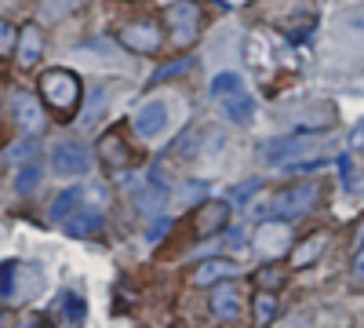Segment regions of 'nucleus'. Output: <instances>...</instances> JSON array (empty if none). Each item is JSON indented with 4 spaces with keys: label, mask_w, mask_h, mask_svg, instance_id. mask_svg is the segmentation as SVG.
<instances>
[{
    "label": "nucleus",
    "mask_w": 364,
    "mask_h": 328,
    "mask_svg": "<svg viewBox=\"0 0 364 328\" xmlns=\"http://www.w3.org/2000/svg\"><path fill=\"white\" fill-rule=\"evenodd\" d=\"M168 230V219H161V223H154V226H149V241H157V237Z\"/></svg>",
    "instance_id": "obj_35"
},
{
    "label": "nucleus",
    "mask_w": 364,
    "mask_h": 328,
    "mask_svg": "<svg viewBox=\"0 0 364 328\" xmlns=\"http://www.w3.org/2000/svg\"><path fill=\"white\" fill-rule=\"evenodd\" d=\"M211 314L223 317V321H237V314H240V295H237V288H233L230 277H226L223 285L211 288Z\"/></svg>",
    "instance_id": "obj_15"
},
{
    "label": "nucleus",
    "mask_w": 364,
    "mask_h": 328,
    "mask_svg": "<svg viewBox=\"0 0 364 328\" xmlns=\"http://www.w3.org/2000/svg\"><path fill=\"white\" fill-rule=\"evenodd\" d=\"M15 51H18V66H26V70L37 66L41 55H44V33H41V26H22Z\"/></svg>",
    "instance_id": "obj_13"
},
{
    "label": "nucleus",
    "mask_w": 364,
    "mask_h": 328,
    "mask_svg": "<svg viewBox=\"0 0 364 328\" xmlns=\"http://www.w3.org/2000/svg\"><path fill=\"white\" fill-rule=\"evenodd\" d=\"M252 317H255V324H269L273 317H277V295H273L269 288H262V292L255 295V303H252Z\"/></svg>",
    "instance_id": "obj_23"
},
{
    "label": "nucleus",
    "mask_w": 364,
    "mask_h": 328,
    "mask_svg": "<svg viewBox=\"0 0 364 328\" xmlns=\"http://www.w3.org/2000/svg\"><path fill=\"white\" fill-rule=\"evenodd\" d=\"M226 277H237V266L230 259H204L193 270V285H215V281H226Z\"/></svg>",
    "instance_id": "obj_18"
},
{
    "label": "nucleus",
    "mask_w": 364,
    "mask_h": 328,
    "mask_svg": "<svg viewBox=\"0 0 364 328\" xmlns=\"http://www.w3.org/2000/svg\"><path fill=\"white\" fill-rule=\"evenodd\" d=\"M200 139H204V128L200 125H186L182 128V135L171 142V157H197L200 154Z\"/></svg>",
    "instance_id": "obj_21"
},
{
    "label": "nucleus",
    "mask_w": 364,
    "mask_h": 328,
    "mask_svg": "<svg viewBox=\"0 0 364 328\" xmlns=\"http://www.w3.org/2000/svg\"><path fill=\"white\" fill-rule=\"evenodd\" d=\"M237 88H240V77H237V73H219L215 80H211V95L226 99L230 92H237Z\"/></svg>",
    "instance_id": "obj_28"
},
{
    "label": "nucleus",
    "mask_w": 364,
    "mask_h": 328,
    "mask_svg": "<svg viewBox=\"0 0 364 328\" xmlns=\"http://www.w3.org/2000/svg\"><path fill=\"white\" fill-rule=\"evenodd\" d=\"M164 29L175 48H193L200 37V4L197 0H171L164 8Z\"/></svg>",
    "instance_id": "obj_5"
},
{
    "label": "nucleus",
    "mask_w": 364,
    "mask_h": 328,
    "mask_svg": "<svg viewBox=\"0 0 364 328\" xmlns=\"http://www.w3.org/2000/svg\"><path fill=\"white\" fill-rule=\"evenodd\" d=\"M255 190H259V183H255V179H252V183H245V186H240V190L233 194V204H245V201H248V197H252Z\"/></svg>",
    "instance_id": "obj_33"
},
{
    "label": "nucleus",
    "mask_w": 364,
    "mask_h": 328,
    "mask_svg": "<svg viewBox=\"0 0 364 328\" xmlns=\"http://www.w3.org/2000/svg\"><path fill=\"white\" fill-rule=\"evenodd\" d=\"M84 197H87V190H80V186H77V190H66V194H58L55 204H51V216H55V219H66L73 208H80Z\"/></svg>",
    "instance_id": "obj_25"
},
{
    "label": "nucleus",
    "mask_w": 364,
    "mask_h": 328,
    "mask_svg": "<svg viewBox=\"0 0 364 328\" xmlns=\"http://www.w3.org/2000/svg\"><path fill=\"white\" fill-rule=\"evenodd\" d=\"M245 58H248V66H252L259 77L277 66V51H273V41H269L266 33H252V37L245 41Z\"/></svg>",
    "instance_id": "obj_12"
},
{
    "label": "nucleus",
    "mask_w": 364,
    "mask_h": 328,
    "mask_svg": "<svg viewBox=\"0 0 364 328\" xmlns=\"http://www.w3.org/2000/svg\"><path fill=\"white\" fill-rule=\"evenodd\" d=\"M284 281V274H277V270H266V274H259V285H266V288H277Z\"/></svg>",
    "instance_id": "obj_34"
},
{
    "label": "nucleus",
    "mask_w": 364,
    "mask_h": 328,
    "mask_svg": "<svg viewBox=\"0 0 364 328\" xmlns=\"http://www.w3.org/2000/svg\"><path fill=\"white\" fill-rule=\"evenodd\" d=\"M58 310H63L66 321H84L87 317V300H80L77 292H63L58 295Z\"/></svg>",
    "instance_id": "obj_24"
},
{
    "label": "nucleus",
    "mask_w": 364,
    "mask_h": 328,
    "mask_svg": "<svg viewBox=\"0 0 364 328\" xmlns=\"http://www.w3.org/2000/svg\"><path fill=\"white\" fill-rule=\"evenodd\" d=\"M336 139H321V135H302V132H295V135H284V139H269V142H262L259 146V154H262V161L266 164H277V168H291L295 161H302V154H317L321 146H331Z\"/></svg>",
    "instance_id": "obj_3"
},
{
    "label": "nucleus",
    "mask_w": 364,
    "mask_h": 328,
    "mask_svg": "<svg viewBox=\"0 0 364 328\" xmlns=\"http://www.w3.org/2000/svg\"><path fill=\"white\" fill-rule=\"evenodd\" d=\"M106 106H109V88H106V84H91V92H87V110H84V117H80V125H84V128H95V125L102 121Z\"/></svg>",
    "instance_id": "obj_19"
},
{
    "label": "nucleus",
    "mask_w": 364,
    "mask_h": 328,
    "mask_svg": "<svg viewBox=\"0 0 364 328\" xmlns=\"http://www.w3.org/2000/svg\"><path fill=\"white\" fill-rule=\"evenodd\" d=\"M41 95H44V102L58 117H73V110H77V102L84 95V88H80L77 73H70V70H48L41 77Z\"/></svg>",
    "instance_id": "obj_4"
},
{
    "label": "nucleus",
    "mask_w": 364,
    "mask_h": 328,
    "mask_svg": "<svg viewBox=\"0 0 364 328\" xmlns=\"http://www.w3.org/2000/svg\"><path fill=\"white\" fill-rule=\"evenodd\" d=\"M37 183H41V168H37V161H33V157H29V164H22V171H18L15 190H18V194H29Z\"/></svg>",
    "instance_id": "obj_27"
},
{
    "label": "nucleus",
    "mask_w": 364,
    "mask_h": 328,
    "mask_svg": "<svg viewBox=\"0 0 364 328\" xmlns=\"http://www.w3.org/2000/svg\"><path fill=\"white\" fill-rule=\"evenodd\" d=\"M15 44H18V29H15L8 18H0V58L11 55V51H15Z\"/></svg>",
    "instance_id": "obj_29"
},
{
    "label": "nucleus",
    "mask_w": 364,
    "mask_h": 328,
    "mask_svg": "<svg viewBox=\"0 0 364 328\" xmlns=\"http://www.w3.org/2000/svg\"><path fill=\"white\" fill-rule=\"evenodd\" d=\"M41 292H44V274L37 266H26L18 259L0 263V303L18 307V303H29Z\"/></svg>",
    "instance_id": "obj_1"
},
{
    "label": "nucleus",
    "mask_w": 364,
    "mask_h": 328,
    "mask_svg": "<svg viewBox=\"0 0 364 328\" xmlns=\"http://www.w3.org/2000/svg\"><path fill=\"white\" fill-rule=\"evenodd\" d=\"M164 204V183H146L142 190H135V208L139 212H157V208Z\"/></svg>",
    "instance_id": "obj_22"
},
{
    "label": "nucleus",
    "mask_w": 364,
    "mask_h": 328,
    "mask_svg": "<svg viewBox=\"0 0 364 328\" xmlns=\"http://www.w3.org/2000/svg\"><path fill=\"white\" fill-rule=\"evenodd\" d=\"M226 223H230V204L226 201H200L197 216H193V230L200 237H211V233L226 230Z\"/></svg>",
    "instance_id": "obj_11"
},
{
    "label": "nucleus",
    "mask_w": 364,
    "mask_h": 328,
    "mask_svg": "<svg viewBox=\"0 0 364 328\" xmlns=\"http://www.w3.org/2000/svg\"><path fill=\"white\" fill-rule=\"evenodd\" d=\"M66 226L70 237H87V233H99L102 230V212L99 208H73L66 219H58Z\"/></svg>",
    "instance_id": "obj_14"
},
{
    "label": "nucleus",
    "mask_w": 364,
    "mask_h": 328,
    "mask_svg": "<svg viewBox=\"0 0 364 328\" xmlns=\"http://www.w3.org/2000/svg\"><path fill=\"white\" fill-rule=\"evenodd\" d=\"M328 245H331V233H328V230L306 233V237H302V241L291 248V270H306V266L321 263V255L328 252Z\"/></svg>",
    "instance_id": "obj_10"
},
{
    "label": "nucleus",
    "mask_w": 364,
    "mask_h": 328,
    "mask_svg": "<svg viewBox=\"0 0 364 328\" xmlns=\"http://www.w3.org/2000/svg\"><path fill=\"white\" fill-rule=\"evenodd\" d=\"M51 168H55V175H84L91 168L87 146H80V142H58L51 150Z\"/></svg>",
    "instance_id": "obj_9"
},
{
    "label": "nucleus",
    "mask_w": 364,
    "mask_h": 328,
    "mask_svg": "<svg viewBox=\"0 0 364 328\" xmlns=\"http://www.w3.org/2000/svg\"><path fill=\"white\" fill-rule=\"evenodd\" d=\"M255 248L262 259H277L284 252H291V226L288 219H262L259 233H255Z\"/></svg>",
    "instance_id": "obj_7"
},
{
    "label": "nucleus",
    "mask_w": 364,
    "mask_h": 328,
    "mask_svg": "<svg viewBox=\"0 0 364 328\" xmlns=\"http://www.w3.org/2000/svg\"><path fill=\"white\" fill-rule=\"evenodd\" d=\"M350 150H353V154H364V125H357V128L350 132Z\"/></svg>",
    "instance_id": "obj_32"
},
{
    "label": "nucleus",
    "mask_w": 364,
    "mask_h": 328,
    "mask_svg": "<svg viewBox=\"0 0 364 328\" xmlns=\"http://www.w3.org/2000/svg\"><path fill=\"white\" fill-rule=\"evenodd\" d=\"M317 197H321V190H317L314 183H291V186L277 190L266 204H259L255 216H259V219H288V223H291V219H299V216L314 212Z\"/></svg>",
    "instance_id": "obj_2"
},
{
    "label": "nucleus",
    "mask_w": 364,
    "mask_h": 328,
    "mask_svg": "<svg viewBox=\"0 0 364 328\" xmlns=\"http://www.w3.org/2000/svg\"><path fill=\"white\" fill-rule=\"evenodd\" d=\"M11 117H15V125L26 132V135H41L48 128V113H44V102L37 95H29V92H15L11 99Z\"/></svg>",
    "instance_id": "obj_8"
},
{
    "label": "nucleus",
    "mask_w": 364,
    "mask_h": 328,
    "mask_svg": "<svg viewBox=\"0 0 364 328\" xmlns=\"http://www.w3.org/2000/svg\"><path fill=\"white\" fill-rule=\"evenodd\" d=\"M200 197H208V183H197L193 179V183L182 186V201H200Z\"/></svg>",
    "instance_id": "obj_31"
},
{
    "label": "nucleus",
    "mask_w": 364,
    "mask_h": 328,
    "mask_svg": "<svg viewBox=\"0 0 364 328\" xmlns=\"http://www.w3.org/2000/svg\"><path fill=\"white\" fill-rule=\"evenodd\" d=\"M99 157H102L109 168H128V161H132V150H128L124 135L106 132V135L99 139Z\"/></svg>",
    "instance_id": "obj_17"
},
{
    "label": "nucleus",
    "mask_w": 364,
    "mask_h": 328,
    "mask_svg": "<svg viewBox=\"0 0 364 328\" xmlns=\"http://www.w3.org/2000/svg\"><path fill=\"white\" fill-rule=\"evenodd\" d=\"M193 66V58L186 55V58H178V63H168V66H161L157 73H154V84H161V80H168V77H178V73H186Z\"/></svg>",
    "instance_id": "obj_30"
},
{
    "label": "nucleus",
    "mask_w": 364,
    "mask_h": 328,
    "mask_svg": "<svg viewBox=\"0 0 364 328\" xmlns=\"http://www.w3.org/2000/svg\"><path fill=\"white\" fill-rule=\"evenodd\" d=\"M164 125H168V106H164V102H146V106L135 113V132H139L142 139L161 135Z\"/></svg>",
    "instance_id": "obj_16"
},
{
    "label": "nucleus",
    "mask_w": 364,
    "mask_h": 328,
    "mask_svg": "<svg viewBox=\"0 0 364 328\" xmlns=\"http://www.w3.org/2000/svg\"><path fill=\"white\" fill-rule=\"evenodd\" d=\"M226 117H230V121L233 125H248L252 121V113H255V99L248 95V92H240V88H237V92H230L226 95Z\"/></svg>",
    "instance_id": "obj_20"
},
{
    "label": "nucleus",
    "mask_w": 364,
    "mask_h": 328,
    "mask_svg": "<svg viewBox=\"0 0 364 328\" xmlns=\"http://www.w3.org/2000/svg\"><path fill=\"white\" fill-rule=\"evenodd\" d=\"M350 292H364V241L357 245L350 259Z\"/></svg>",
    "instance_id": "obj_26"
},
{
    "label": "nucleus",
    "mask_w": 364,
    "mask_h": 328,
    "mask_svg": "<svg viewBox=\"0 0 364 328\" xmlns=\"http://www.w3.org/2000/svg\"><path fill=\"white\" fill-rule=\"evenodd\" d=\"M117 41L124 44L128 51H135V55H154V51L164 44V37H161V26H157L154 18L120 22V26H117Z\"/></svg>",
    "instance_id": "obj_6"
}]
</instances>
